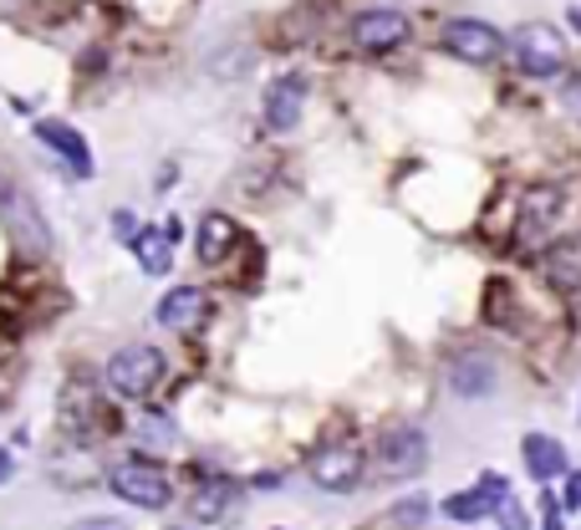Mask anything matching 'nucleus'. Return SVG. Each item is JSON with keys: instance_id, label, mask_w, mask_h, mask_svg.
<instances>
[{"instance_id": "f257e3e1", "label": "nucleus", "mask_w": 581, "mask_h": 530, "mask_svg": "<svg viewBox=\"0 0 581 530\" xmlns=\"http://www.w3.org/2000/svg\"><path fill=\"white\" fill-rule=\"evenodd\" d=\"M316 490L327 494H352L367 474V454L357 439H327L322 449H312V464H306Z\"/></svg>"}, {"instance_id": "f03ea898", "label": "nucleus", "mask_w": 581, "mask_h": 530, "mask_svg": "<svg viewBox=\"0 0 581 530\" xmlns=\"http://www.w3.org/2000/svg\"><path fill=\"white\" fill-rule=\"evenodd\" d=\"M164 373H169V362H164L158 347H122L118 357L108 362V387L118 398H128V403H144V398L164 383Z\"/></svg>"}, {"instance_id": "7ed1b4c3", "label": "nucleus", "mask_w": 581, "mask_h": 530, "mask_svg": "<svg viewBox=\"0 0 581 530\" xmlns=\"http://www.w3.org/2000/svg\"><path fill=\"white\" fill-rule=\"evenodd\" d=\"M373 464L383 480H413V474H424L429 464V439L418 434V429H387V434H377L373 444Z\"/></svg>"}, {"instance_id": "20e7f679", "label": "nucleus", "mask_w": 581, "mask_h": 530, "mask_svg": "<svg viewBox=\"0 0 581 530\" xmlns=\"http://www.w3.org/2000/svg\"><path fill=\"white\" fill-rule=\"evenodd\" d=\"M515 61H521L525 77H557L567 67V41H561L557 26L531 21L515 31Z\"/></svg>"}, {"instance_id": "39448f33", "label": "nucleus", "mask_w": 581, "mask_h": 530, "mask_svg": "<svg viewBox=\"0 0 581 530\" xmlns=\"http://www.w3.org/2000/svg\"><path fill=\"white\" fill-rule=\"evenodd\" d=\"M505 500H510V480H505V474H495V470H484L480 484H470V490H460V494H449L444 506H439V516H449L454 526H474V520H484V516H500Z\"/></svg>"}, {"instance_id": "423d86ee", "label": "nucleus", "mask_w": 581, "mask_h": 530, "mask_svg": "<svg viewBox=\"0 0 581 530\" xmlns=\"http://www.w3.org/2000/svg\"><path fill=\"white\" fill-rule=\"evenodd\" d=\"M444 51L449 57H460V61H470V67H490V61L505 51V37H500L490 21L460 16V21L444 26Z\"/></svg>"}, {"instance_id": "0eeeda50", "label": "nucleus", "mask_w": 581, "mask_h": 530, "mask_svg": "<svg viewBox=\"0 0 581 530\" xmlns=\"http://www.w3.org/2000/svg\"><path fill=\"white\" fill-rule=\"evenodd\" d=\"M108 484L118 500H128V506H138V510H164L174 500L169 474L148 470V464H118V470L108 474Z\"/></svg>"}, {"instance_id": "6e6552de", "label": "nucleus", "mask_w": 581, "mask_h": 530, "mask_svg": "<svg viewBox=\"0 0 581 530\" xmlns=\"http://www.w3.org/2000/svg\"><path fill=\"white\" fill-rule=\"evenodd\" d=\"M561 209H567V194L551 189V184H541V189H531L521 199V219H515V241L521 245H541L551 229L561 225Z\"/></svg>"}, {"instance_id": "1a4fd4ad", "label": "nucleus", "mask_w": 581, "mask_h": 530, "mask_svg": "<svg viewBox=\"0 0 581 530\" xmlns=\"http://www.w3.org/2000/svg\"><path fill=\"white\" fill-rule=\"evenodd\" d=\"M352 41L357 51H393L408 41V16L403 11H357L352 16Z\"/></svg>"}, {"instance_id": "9d476101", "label": "nucleus", "mask_w": 581, "mask_h": 530, "mask_svg": "<svg viewBox=\"0 0 581 530\" xmlns=\"http://www.w3.org/2000/svg\"><path fill=\"white\" fill-rule=\"evenodd\" d=\"M235 506H240V484L225 480V474H209V480L194 484L189 494V516L194 526H219V520H230Z\"/></svg>"}, {"instance_id": "9b49d317", "label": "nucleus", "mask_w": 581, "mask_h": 530, "mask_svg": "<svg viewBox=\"0 0 581 530\" xmlns=\"http://www.w3.org/2000/svg\"><path fill=\"white\" fill-rule=\"evenodd\" d=\"M500 383V367L490 352H460V357L449 362V387L460 398H490Z\"/></svg>"}, {"instance_id": "f8f14e48", "label": "nucleus", "mask_w": 581, "mask_h": 530, "mask_svg": "<svg viewBox=\"0 0 581 530\" xmlns=\"http://www.w3.org/2000/svg\"><path fill=\"white\" fill-rule=\"evenodd\" d=\"M306 108V77H276L266 87V128L270 132H290L302 122Z\"/></svg>"}, {"instance_id": "ddd939ff", "label": "nucleus", "mask_w": 581, "mask_h": 530, "mask_svg": "<svg viewBox=\"0 0 581 530\" xmlns=\"http://www.w3.org/2000/svg\"><path fill=\"white\" fill-rule=\"evenodd\" d=\"M37 138L61 158V164H72L77 179H87V174H92V148H87V138L77 128H67V122H57V118H41L37 122Z\"/></svg>"}, {"instance_id": "4468645a", "label": "nucleus", "mask_w": 581, "mask_h": 530, "mask_svg": "<svg viewBox=\"0 0 581 530\" xmlns=\"http://www.w3.org/2000/svg\"><path fill=\"white\" fill-rule=\"evenodd\" d=\"M179 219H169V225L158 229H144V235H134V255L138 265H144V276H169L174 271V245H179Z\"/></svg>"}, {"instance_id": "2eb2a0df", "label": "nucleus", "mask_w": 581, "mask_h": 530, "mask_svg": "<svg viewBox=\"0 0 581 530\" xmlns=\"http://www.w3.org/2000/svg\"><path fill=\"white\" fill-rule=\"evenodd\" d=\"M205 306L209 296L199 286H174L164 302H158V326H169V332H189V326L205 322Z\"/></svg>"}, {"instance_id": "dca6fc26", "label": "nucleus", "mask_w": 581, "mask_h": 530, "mask_svg": "<svg viewBox=\"0 0 581 530\" xmlns=\"http://www.w3.org/2000/svg\"><path fill=\"white\" fill-rule=\"evenodd\" d=\"M521 454H525V470H531L535 484H551L567 474V449L557 444L551 434H525L521 439Z\"/></svg>"}, {"instance_id": "f3484780", "label": "nucleus", "mask_w": 581, "mask_h": 530, "mask_svg": "<svg viewBox=\"0 0 581 530\" xmlns=\"http://www.w3.org/2000/svg\"><path fill=\"white\" fill-rule=\"evenodd\" d=\"M235 251V219L230 215H205L199 219V235H194V255L205 265H219Z\"/></svg>"}, {"instance_id": "a211bd4d", "label": "nucleus", "mask_w": 581, "mask_h": 530, "mask_svg": "<svg viewBox=\"0 0 581 530\" xmlns=\"http://www.w3.org/2000/svg\"><path fill=\"white\" fill-rule=\"evenodd\" d=\"M545 276H551V286L577 291L581 286V245H561V251L545 255Z\"/></svg>"}, {"instance_id": "6ab92c4d", "label": "nucleus", "mask_w": 581, "mask_h": 530, "mask_svg": "<svg viewBox=\"0 0 581 530\" xmlns=\"http://www.w3.org/2000/svg\"><path fill=\"white\" fill-rule=\"evenodd\" d=\"M429 520V500L424 494H413V500H403V506H393V526H403V530H418Z\"/></svg>"}, {"instance_id": "aec40b11", "label": "nucleus", "mask_w": 581, "mask_h": 530, "mask_svg": "<svg viewBox=\"0 0 581 530\" xmlns=\"http://www.w3.org/2000/svg\"><path fill=\"white\" fill-rule=\"evenodd\" d=\"M169 439H174V423L164 419V413H148V419H144V444H148V449H154V444L164 449Z\"/></svg>"}, {"instance_id": "412c9836", "label": "nucleus", "mask_w": 581, "mask_h": 530, "mask_svg": "<svg viewBox=\"0 0 581 530\" xmlns=\"http://www.w3.org/2000/svg\"><path fill=\"white\" fill-rule=\"evenodd\" d=\"M500 530H531V516H525V506L505 500V506H500Z\"/></svg>"}, {"instance_id": "4be33fe9", "label": "nucleus", "mask_w": 581, "mask_h": 530, "mask_svg": "<svg viewBox=\"0 0 581 530\" xmlns=\"http://www.w3.org/2000/svg\"><path fill=\"white\" fill-rule=\"evenodd\" d=\"M561 108H567L571 118H581V77H567V82H561Z\"/></svg>"}, {"instance_id": "5701e85b", "label": "nucleus", "mask_w": 581, "mask_h": 530, "mask_svg": "<svg viewBox=\"0 0 581 530\" xmlns=\"http://www.w3.org/2000/svg\"><path fill=\"white\" fill-rule=\"evenodd\" d=\"M72 530H128L122 520H112V516H92V520H77Z\"/></svg>"}, {"instance_id": "b1692460", "label": "nucleus", "mask_w": 581, "mask_h": 530, "mask_svg": "<svg viewBox=\"0 0 581 530\" xmlns=\"http://www.w3.org/2000/svg\"><path fill=\"white\" fill-rule=\"evenodd\" d=\"M567 510H581V474H571L567 470V500H561Z\"/></svg>"}, {"instance_id": "393cba45", "label": "nucleus", "mask_w": 581, "mask_h": 530, "mask_svg": "<svg viewBox=\"0 0 581 530\" xmlns=\"http://www.w3.org/2000/svg\"><path fill=\"white\" fill-rule=\"evenodd\" d=\"M541 516H545V530H561V506L551 500V494L541 500Z\"/></svg>"}, {"instance_id": "a878e982", "label": "nucleus", "mask_w": 581, "mask_h": 530, "mask_svg": "<svg viewBox=\"0 0 581 530\" xmlns=\"http://www.w3.org/2000/svg\"><path fill=\"white\" fill-rule=\"evenodd\" d=\"M0 484H11V454L0 449Z\"/></svg>"}, {"instance_id": "bb28decb", "label": "nucleus", "mask_w": 581, "mask_h": 530, "mask_svg": "<svg viewBox=\"0 0 581 530\" xmlns=\"http://www.w3.org/2000/svg\"><path fill=\"white\" fill-rule=\"evenodd\" d=\"M0 205H11V184H6V174H0Z\"/></svg>"}, {"instance_id": "cd10ccee", "label": "nucleus", "mask_w": 581, "mask_h": 530, "mask_svg": "<svg viewBox=\"0 0 581 530\" xmlns=\"http://www.w3.org/2000/svg\"><path fill=\"white\" fill-rule=\"evenodd\" d=\"M571 26H577V31H581V6H571Z\"/></svg>"}, {"instance_id": "c85d7f7f", "label": "nucleus", "mask_w": 581, "mask_h": 530, "mask_svg": "<svg viewBox=\"0 0 581 530\" xmlns=\"http://www.w3.org/2000/svg\"><path fill=\"white\" fill-rule=\"evenodd\" d=\"M577 419H581V409H577Z\"/></svg>"}]
</instances>
